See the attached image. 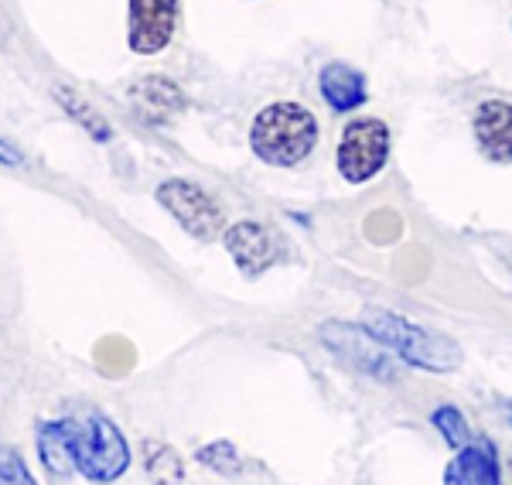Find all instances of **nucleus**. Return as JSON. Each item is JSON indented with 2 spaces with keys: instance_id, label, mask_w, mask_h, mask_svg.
Instances as JSON below:
<instances>
[{
  "instance_id": "f257e3e1",
  "label": "nucleus",
  "mask_w": 512,
  "mask_h": 485,
  "mask_svg": "<svg viewBox=\"0 0 512 485\" xmlns=\"http://www.w3.org/2000/svg\"><path fill=\"white\" fill-rule=\"evenodd\" d=\"M250 144L260 161L274 168H294L315 151L318 123L301 103H270L256 113Z\"/></svg>"
},
{
  "instance_id": "f03ea898",
  "label": "nucleus",
  "mask_w": 512,
  "mask_h": 485,
  "mask_svg": "<svg viewBox=\"0 0 512 485\" xmlns=\"http://www.w3.org/2000/svg\"><path fill=\"white\" fill-rule=\"evenodd\" d=\"M362 328H366L379 345L393 349L403 363H410L417 369L451 373V369L461 366V349L448 335L420 328L414 322H407V318L390 315V311H383V308H369L366 315H362Z\"/></svg>"
},
{
  "instance_id": "7ed1b4c3",
  "label": "nucleus",
  "mask_w": 512,
  "mask_h": 485,
  "mask_svg": "<svg viewBox=\"0 0 512 485\" xmlns=\"http://www.w3.org/2000/svg\"><path fill=\"white\" fill-rule=\"evenodd\" d=\"M72 441V462L76 472L86 475L89 482H113L130 468V448L120 427L103 414L86 417H65Z\"/></svg>"
},
{
  "instance_id": "20e7f679",
  "label": "nucleus",
  "mask_w": 512,
  "mask_h": 485,
  "mask_svg": "<svg viewBox=\"0 0 512 485\" xmlns=\"http://www.w3.org/2000/svg\"><path fill=\"white\" fill-rule=\"evenodd\" d=\"M386 158H390V130L383 120L362 117L352 120L342 130V141H338V171H342L345 182L362 185L369 178H376L383 171Z\"/></svg>"
},
{
  "instance_id": "39448f33",
  "label": "nucleus",
  "mask_w": 512,
  "mask_h": 485,
  "mask_svg": "<svg viewBox=\"0 0 512 485\" xmlns=\"http://www.w3.org/2000/svg\"><path fill=\"white\" fill-rule=\"evenodd\" d=\"M158 202L198 243H212L226 233V216H222L219 202L202 185L185 182V178H171V182L158 188Z\"/></svg>"
},
{
  "instance_id": "423d86ee",
  "label": "nucleus",
  "mask_w": 512,
  "mask_h": 485,
  "mask_svg": "<svg viewBox=\"0 0 512 485\" xmlns=\"http://www.w3.org/2000/svg\"><path fill=\"white\" fill-rule=\"evenodd\" d=\"M178 28V0H127V45L137 55H158Z\"/></svg>"
},
{
  "instance_id": "0eeeda50",
  "label": "nucleus",
  "mask_w": 512,
  "mask_h": 485,
  "mask_svg": "<svg viewBox=\"0 0 512 485\" xmlns=\"http://www.w3.org/2000/svg\"><path fill=\"white\" fill-rule=\"evenodd\" d=\"M318 339L325 349H332L342 363H349L355 369L369 376H383V380H393V366L390 359L379 352V345L373 335L362 325H342V322H328L318 328Z\"/></svg>"
},
{
  "instance_id": "6e6552de",
  "label": "nucleus",
  "mask_w": 512,
  "mask_h": 485,
  "mask_svg": "<svg viewBox=\"0 0 512 485\" xmlns=\"http://www.w3.org/2000/svg\"><path fill=\"white\" fill-rule=\"evenodd\" d=\"M222 240H226V250L239 267V274H246V277H260L263 270L274 267L280 260L277 233L260 223H253V219H243V223L229 226L226 233H222Z\"/></svg>"
},
{
  "instance_id": "1a4fd4ad",
  "label": "nucleus",
  "mask_w": 512,
  "mask_h": 485,
  "mask_svg": "<svg viewBox=\"0 0 512 485\" xmlns=\"http://www.w3.org/2000/svg\"><path fill=\"white\" fill-rule=\"evenodd\" d=\"M475 141L492 164H512V103L485 100L478 106Z\"/></svg>"
},
{
  "instance_id": "9d476101",
  "label": "nucleus",
  "mask_w": 512,
  "mask_h": 485,
  "mask_svg": "<svg viewBox=\"0 0 512 485\" xmlns=\"http://www.w3.org/2000/svg\"><path fill=\"white\" fill-rule=\"evenodd\" d=\"M318 86H321L325 103L332 106L335 113L359 110V106L369 100V89H366L362 72H355L352 65H345V62L325 65V69H321V76H318Z\"/></svg>"
},
{
  "instance_id": "9b49d317",
  "label": "nucleus",
  "mask_w": 512,
  "mask_h": 485,
  "mask_svg": "<svg viewBox=\"0 0 512 485\" xmlns=\"http://www.w3.org/2000/svg\"><path fill=\"white\" fill-rule=\"evenodd\" d=\"M444 485H502L492 445H465L444 472Z\"/></svg>"
},
{
  "instance_id": "f8f14e48",
  "label": "nucleus",
  "mask_w": 512,
  "mask_h": 485,
  "mask_svg": "<svg viewBox=\"0 0 512 485\" xmlns=\"http://www.w3.org/2000/svg\"><path fill=\"white\" fill-rule=\"evenodd\" d=\"M38 458L52 475H72L76 462H72V441H69V424L65 421H48L38 427Z\"/></svg>"
},
{
  "instance_id": "ddd939ff",
  "label": "nucleus",
  "mask_w": 512,
  "mask_h": 485,
  "mask_svg": "<svg viewBox=\"0 0 512 485\" xmlns=\"http://www.w3.org/2000/svg\"><path fill=\"white\" fill-rule=\"evenodd\" d=\"M134 100L144 106V110H154V113L185 110V96H181V89L171 79H164V76L140 79V86L134 89Z\"/></svg>"
},
{
  "instance_id": "4468645a",
  "label": "nucleus",
  "mask_w": 512,
  "mask_h": 485,
  "mask_svg": "<svg viewBox=\"0 0 512 485\" xmlns=\"http://www.w3.org/2000/svg\"><path fill=\"white\" fill-rule=\"evenodd\" d=\"M55 100L62 103V110L69 113L72 120L79 123L82 130H86L89 137H93V141H99V144H106L113 137V130H110V123H106L103 117H99V113L93 110V106H89L86 100H79L76 93H72V89H65V86H59L55 89Z\"/></svg>"
},
{
  "instance_id": "2eb2a0df",
  "label": "nucleus",
  "mask_w": 512,
  "mask_h": 485,
  "mask_svg": "<svg viewBox=\"0 0 512 485\" xmlns=\"http://www.w3.org/2000/svg\"><path fill=\"white\" fill-rule=\"evenodd\" d=\"M147 472L158 485H178L181 482V462L168 445H147Z\"/></svg>"
},
{
  "instance_id": "dca6fc26",
  "label": "nucleus",
  "mask_w": 512,
  "mask_h": 485,
  "mask_svg": "<svg viewBox=\"0 0 512 485\" xmlns=\"http://www.w3.org/2000/svg\"><path fill=\"white\" fill-rule=\"evenodd\" d=\"M431 424L444 434V441H448L451 448H465L468 441H472V431H468L465 417L458 414V407H437L431 414Z\"/></svg>"
},
{
  "instance_id": "f3484780",
  "label": "nucleus",
  "mask_w": 512,
  "mask_h": 485,
  "mask_svg": "<svg viewBox=\"0 0 512 485\" xmlns=\"http://www.w3.org/2000/svg\"><path fill=\"white\" fill-rule=\"evenodd\" d=\"M198 465L205 468H216L222 475H236L239 472V451L229 445V441H216V445H205L198 448Z\"/></svg>"
},
{
  "instance_id": "a211bd4d",
  "label": "nucleus",
  "mask_w": 512,
  "mask_h": 485,
  "mask_svg": "<svg viewBox=\"0 0 512 485\" xmlns=\"http://www.w3.org/2000/svg\"><path fill=\"white\" fill-rule=\"evenodd\" d=\"M0 485H38L18 448L0 445Z\"/></svg>"
},
{
  "instance_id": "6ab92c4d",
  "label": "nucleus",
  "mask_w": 512,
  "mask_h": 485,
  "mask_svg": "<svg viewBox=\"0 0 512 485\" xmlns=\"http://www.w3.org/2000/svg\"><path fill=\"white\" fill-rule=\"evenodd\" d=\"M0 164H7V168H21V164H24V154H21L14 144L0 141Z\"/></svg>"
}]
</instances>
